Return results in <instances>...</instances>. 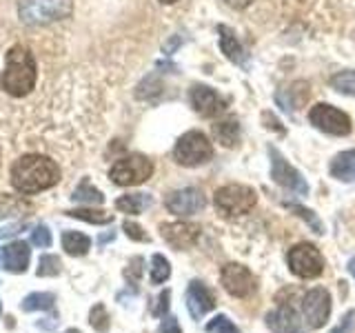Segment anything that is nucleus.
Returning <instances> with one entry per match:
<instances>
[{"mask_svg": "<svg viewBox=\"0 0 355 333\" xmlns=\"http://www.w3.org/2000/svg\"><path fill=\"white\" fill-rule=\"evenodd\" d=\"M60 180V166L47 155L27 153L11 166V185L22 196L40 194Z\"/></svg>", "mask_w": 355, "mask_h": 333, "instance_id": "1", "label": "nucleus"}, {"mask_svg": "<svg viewBox=\"0 0 355 333\" xmlns=\"http://www.w3.org/2000/svg\"><path fill=\"white\" fill-rule=\"evenodd\" d=\"M3 89L9 96L22 98L36 87V58L22 44L7 51V65L3 71Z\"/></svg>", "mask_w": 355, "mask_h": 333, "instance_id": "2", "label": "nucleus"}, {"mask_svg": "<svg viewBox=\"0 0 355 333\" xmlns=\"http://www.w3.org/2000/svg\"><path fill=\"white\" fill-rule=\"evenodd\" d=\"M71 11V0H20L18 5V16L25 25H49L69 18Z\"/></svg>", "mask_w": 355, "mask_h": 333, "instance_id": "3", "label": "nucleus"}, {"mask_svg": "<svg viewBox=\"0 0 355 333\" xmlns=\"http://www.w3.org/2000/svg\"><path fill=\"white\" fill-rule=\"evenodd\" d=\"M258 194L247 185H225L216 191L214 205L222 218H240L255 207Z\"/></svg>", "mask_w": 355, "mask_h": 333, "instance_id": "4", "label": "nucleus"}, {"mask_svg": "<svg viewBox=\"0 0 355 333\" xmlns=\"http://www.w3.org/2000/svg\"><path fill=\"white\" fill-rule=\"evenodd\" d=\"M173 158L182 166H200L214 158V144L202 131H187L178 138L173 147Z\"/></svg>", "mask_w": 355, "mask_h": 333, "instance_id": "5", "label": "nucleus"}, {"mask_svg": "<svg viewBox=\"0 0 355 333\" xmlns=\"http://www.w3.org/2000/svg\"><path fill=\"white\" fill-rule=\"evenodd\" d=\"M153 173V162L142 153H131L125 155L114 162V166L109 169L111 182L118 187H133V185H142L147 182Z\"/></svg>", "mask_w": 355, "mask_h": 333, "instance_id": "6", "label": "nucleus"}, {"mask_svg": "<svg viewBox=\"0 0 355 333\" xmlns=\"http://www.w3.org/2000/svg\"><path fill=\"white\" fill-rule=\"evenodd\" d=\"M286 264L291 273L302 278V280H313V278H320L322 271H324V258H322L315 244L311 242H300L288 249Z\"/></svg>", "mask_w": 355, "mask_h": 333, "instance_id": "7", "label": "nucleus"}, {"mask_svg": "<svg viewBox=\"0 0 355 333\" xmlns=\"http://www.w3.org/2000/svg\"><path fill=\"white\" fill-rule=\"evenodd\" d=\"M309 120L315 129L329 133V136H349L351 133V118L338 107L327 103H318L315 107H311Z\"/></svg>", "mask_w": 355, "mask_h": 333, "instance_id": "8", "label": "nucleus"}, {"mask_svg": "<svg viewBox=\"0 0 355 333\" xmlns=\"http://www.w3.org/2000/svg\"><path fill=\"white\" fill-rule=\"evenodd\" d=\"M220 284L225 287V291L233 298H251L255 293V289H258V280H255V275L247 269L244 264H238V262H229L222 266L220 271Z\"/></svg>", "mask_w": 355, "mask_h": 333, "instance_id": "9", "label": "nucleus"}, {"mask_svg": "<svg viewBox=\"0 0 355 333\" xmlns=\"http://www.w3.org/2000/svg\"><path fill=\"white\" fill-rule=\"evenodd\" d=\"M269 158H271V178H273V182H277L280 187L288 189V191H293L297 196H306L309 194V185L304 182L302 173H300L295 166L288 164L284 155L275 147H269Z\"/></svg>", "mask_w": 355, "mask_h": 333, "instance_id": "10", "label": "nucleus"}, {"mask_svg": "<svg viewBox=\"0 0 355 333\" xmlns=\"http://www.w3.org/2000/svg\"><path fill=\"white\" fill-rule=\"evenodd\" d=\"M302 314H304V322L311 329H322L327 325V320L331 316V293L324 287H315L306 291L302 300Z\"/></svg>", "mask_w": 355, "mask_h": 333, "instance_id": "11", "label": "nucleus"}, {"mask_svg": "<svg viewBox=\"0 0 355 333\" xmlns=\"http://www.w3.org/2000/svg\"><path fill=\"white\" fill-rule=\"evenodd\" d=\"M164 207L175 216H193L207 207V200H205L200 189L184 187V189H178V191H171L169 196H166Z\"/></svg>", "mask_w": 355, "mask_h": 333, "instance_id": "12", "label": "nucleus"}, {"mask_svg": "<svg viewBox=\"0 0 355 333\" xmlns=\"http://www.w3.org/2000/svg\"><path fill=\"white\" fill-rule=\"evenodd\" d=\"M200 231L202 229L196 222H164V225H160L162 240L175 251L193 247L200 238Z\"/></svg>", "mask_w": 355, "mask_h": 333, "instance_id": "13", "label": "nucleus"}, {"mask_svg": "<svg viewBox=\"0 0 355 333\" xmlns=\"http://www.w3.org/2000/svg\"><path fill=\"white\" fill-rule=\"evenodd\" d=\"M184 302H187V309H189V316L193 320H200L205 318L209 311H214L218 300L214 296V291L200 280H191L187 287V296H184Z\"/></svg>", "mask_w": 355, "mask_h": 333, "instance_id": "14", "label": "nucleus"}, {"mask_svg": "<svg viewBox=\"0 0 355 333\" xmlns=\"http://www.w3.org/2000/svg\"><path fill=\"white\" fill-rule=\"evenodd\" d=\"M191 107L196 109V114L202 118H216L218 114L227 109V100L222 98L216 89H211L207 85H193L191 89Z\"/></svg>", "mask_w": 355, "mask_h": 333, "instance_id": "15", "label": "nucleus"}, {"mask_svg": "<svg viewBox=\"0 0 355 333\" xmlns=\"http://www.w3.org/2000/svg\"><path fill=\"white\" fill-rule=\"evenodd\" d=\"M266 327L271 329V333H304L302 320L295 314V309L291 305H280L273 311H269L264 318Z\"/></svg>", "mask_w": 355, "mask_h": 333, "instance_id": "16", "label": "nucleus"}, {"mask_svg": "<svg viewBox=\"0 0 355 333\" xmlns=\"http://www.w3.org/2000/svg\"><path fill=\"white\" fill-rule=\"evenodd\" d=\"M29 258H31V251L27 242L18 240V242L7 244L3 249V264L11 273H25L29 266Z\"/></svg>", "mask_w": 355, "mask_h": 333, "instance_id": "17", "label": "nucleus"}, {"mask_svg": "<svg viewBox=\"0 0 355 333\" xmlns=\"http://www.w3.org/2000/svg\"><path fill=\"white\" fill-rule=\"evenodd\" d=\"M218 36H220V49H222V53H225L231 62L247 65L249 56H247V51H244V47L240 44V40L236 38L233 29H229L227 25H220L218 27Z\"/></svg>", "mask_w": 355, "mask_h": 333, "instance_id": "18", "label": "nucleus"}, {"mask_svg": "<svg viewBox=\"0 0 355 333\" xmlns=\"http://www.w3.org/2000/svg\"><path fill=\"white\" fill-rule=\"evenodd\" d=\"M331 176L342 182H355V149L342 151L333 158Z\"/></svg>", "mask_w": 355, "mask_h": 333, "instance_id": "19", "label": "nucleus"}, {"mask_svg": "<svg viewBox=\"0 0 355 333\" xmlns=\"http://www.w3.org/2000/svg\"><path fill=\"white\" fill-rule=\"evenodd\" d=\"M214 136L222 147H227V149L236 147V144L240 142V122L236 118L218 120L214 125Z\"/></svg>", "mask_w": 355, "mask_h": 333, "instance_id": "20", "label": "nucleus"}, {"mask_svg": "<svg viewBox=\"0 0 355 333\" xmlns=\"http://www.w3.org/2000/svg\"><path fill=\"white\" fill-rule=\"evenodd\" d=\"M151 205H153V198L149 194H127L116 200V209L122 211V214H129V216H138L144 209H149Z\"/></svg>", "mask_w": 355, "mask_h": 333, "instance_id": "21", "label": "nucleus"}, {"mask_svg": "<svg viewBox=\"0 0 355 333\" xmlns=\"http://www.w3.org/2000/svg\"><path fill=\"white\" fill-rule=\"evenodd\" d=\"M277 98V103L282 105V109L286 111H295L302 107V103L309 98V85L304 83H295L291 85L288 89H284V92H280L275 96Z\"/></svg>", "mask_w": 355, "mask_h": 333, "instance_id": "22", "label": "nucleus"}, {"mask_svg": "<svg viewBox=\"0 0 355 333\" xmlns=\"http://www.w3.org/2000/svg\"><path fill=\"white\" fill-rule=\"evenodd\" d=\"M62 249L69 255H76L78 258V255L89 253V249H92V240L80 231H64L62 233Z\"/></svg>", "mask_w": 355, "mask_h": 333, "instance_id": "23", "label": "nucleus"}, {"mask_svg": "<svg viewBox=\"0 0 355 333\" xmlns=\"http://www.w3.org/2000/svg\"><path fill=\"white\" fill-rule=\"evenodd\" d=\"M31 211V203L22 200L18 196H9V194H0V218H9V216H20Z\"/></svg>", "mask_w": 355, "mask_h": 333, "instance_id": "24", "label": "nucleus"}, {"mask_svg": "<svg viewBox=\"0 0 355 333\" xmlns=\"http://www.w3.org/2000/svg\"><path fill=\"white\" fill-rule=\"evenodd\" d=\"M71 200H76V203H85V205H103L105 203V196H103V191H100V189H96L85 178V180L73 189Z\"/></svg>", "mask_w": 355, "mask_h": 333, "instance_id": "25", "label": "nucleus"}, {"mask_svg": "<svg viewBox=\"0 0 355 333\" xmlns=\"http://www.w3.org/2000/svg\"><path fill=\"white\" fill-rule=\"evenodd\" d=\"M67 216L76 220H85L89 225H109V222H114V216L100 209H71L67 211Z\"/></svg>", "mask_w": 355, "mask_h": 333, "instance_id": "26", "label": "nucleus"}, {"mask_svg": "<svg viewBox=\"0 0 355 333\" xmlns=\"http://www.w3.org/2000/svg\"><path fill=\"white\" fill-rule=\"evenodd\" d=\"M55 305L53 293L47 291H38V293H29L22 300V311H49Z\"/></svg>", "mask_w": 355, "mask_h": 333, "instance_id": "27", "label": "nucleus"}, {"mask_svg": "<svg viewBox=\"0 0 355 333\" xmlns=\"http://www.w3.org/2000/svg\"><path fill=\"white\" fill-rule=\"evenodd\" d=\"M169 275H171L169 260H166L164 255L155 253L151 258V284H162L169 280Z\"/></svg>", "mask_w": 355, "mask_h": 333, "instance_id": "28", "label": "nucleus"}, {"mask_svg": "<svg viewBox=\"0 0 355 333\" xmlns=\"http://www.w3.org/2000/svg\"><path fill=\"white\" fill-rule=\"evenodd\" d=\"M331 87L344 96H355V71L353 69L338 71L331 78Z\"/></svg>", "mask_w": 355, "mask_h": 333, "instance_id": "29", "label": "nucleus"}, {"mask_svg": "<svg viewBox=\"0 0 355 333\" xmlns=\"http://www.w3.org/2000/svg\"><path fill=\"white\" fill-rule=\"evenodd\" d=\"M284 207H286V209H291V211H295V214H297L300 218H302L311 229H313V233H320V236L324 233V225H322L320 218H318L311 209H306V207H302V205H297V203H284Z\"/></svg>", "mask_w": 355, "mask_h": 333, "instance_id": "30", "label": "nucleus"}, {"mask_svg": "<svg viewBox=\"0 0 355 333\" xmlns=\"http://www.w3.org/2000/svg\"><path fill=\"white\" fill-rule=\"evenodd\" d=\"M89 325H92L98 333H107L109 327H111V320H109V314L105 305H96L92 311H89Z\"/></svg>", "mask_w": 355, "mask_h": 333, "instance_id": "31", "label": "nucleus"}, {"mask_svg": "<svg viewBox=\"0 0 355 333\" xmlns=\"http://www.w3.org/2000/svg\"><path fill=\"white\" fill-rule=\"evenodd\" d=\"M60 271H62V262H60L58 255H42L40 262H38V269H36V273L40 278H53Z\"/></svg>", "mask_w": 355, "mask_h": 333, "instance_id": "32", "label": "nucleus"}, {"mask_svg": "<svg viewBox=\"0 0 355 333\" xmlns=\"http://www.w3.org/2000/svg\"><path fill=\"white\" fill-rule=\"evenodd\" d=\"M142 273H144V258H140V255H133V258L129 260V264L125 266V280L131 287H136L142 280Z\"/></svg>", "mask_w": 355, "mask_h": 333, "instance_id": "33", "label": "nucleus"}, {"mask_svg": "<svg viewBox=\"0 0 355 333\" xmlns=\"http://www.w3.org/2000/svg\"><path fill=\"white\" fill-rule=\"evenodd\" d=\"M207 333H240V329L225 314H220L207 325Z\"/></svg>", "mask_w": 355, "mask_h": 333, "instance_id": "34", "label": "nucleus"}, {"mask_svg": "<svg viewBox=\"0 0 355 333\" xmlns=\"http://www.w3.org/2000/svg\"><path fill=\"white\" fill-rule=\"evenodd\" d=\"M169 300H171V291H169V289H164V291L158 298H155V305L151 309V316L153 318H164L166 311H169Z\"/></svg>", "mask_w": 355, "mask_h": 333, "instance_id": "35", "label": "nucleus"}, {"mask_svg": "<svg viewBox=\"0 0 355 333\" xmlns=\"http://www.w3.org/2000/svg\"><path fill=\"white\" fill-rule=\"evenodd\" d=\"M31 242L36 244V247H40V249H47V247H51V233H49V229L47 227H36L31 231Z\"/></svg>", "mask_w": 355, "mask_h": 333, "instance_id": "36", "label": "nucleus"}, {"mask_svg": "<svg viewBox=\"0 0 355 333\" xmlns=\"http://www.w3.org/2000/svg\"><path fill=\"white\" fill-rule=\"evenodd\" d=\"M122 229H125V233H127L131 240H136V242H149V236L144 233V229L140 225H136V222L127 220L125 225H122Z\"/></svg>", "mask_w": 355, "mask_h": 333, "instance_id": "37", "label": "nucleus"}, {"mask_svg": "<svg viewBox=\"0 0 355 333\" xmlns=\"http://www.w3.org/2000/svg\"><path fill=\"white\" fill-rule=\"evenodd\" d=\"M353 329H355V309H351L349 314H344L340 325L336 329H331L329 333H353Z\"/></svg>", "mask_w": 355, "mask_h": 333, "instance_id": "38", "label": "nucleus"}, {"mask_svg": "<svg viewBox=\"0 0 355 333\" xmlns=\"http://www.w3.org/2000/svg\"><path fill=\"white\" fill-rule=\"evenodd\" d=\"M160 333H182L180 325H178V318L175 316H164L162 325H160Z\"/></svg>", "mask_w": 355, "mask_h": 333, "instance_id": "39", "label": "nucleus"}, {"mask_svg": "<svg viewBox=\"0 0 355 333\" xmlns=\"http://www.w3.org/2000/svg\"><path fill=\"white\" fill-rule=\"evenodd\" d=\"M262 118H264L266 122H269V125H266V129H275V131H280V133L284 131V129L280 127V122H277V120H275V116H273V114H269V111H264Z\"/></svg>", "mask_w": 355, "mask_h": 333, "instance_id": "40", "label": "nucleus"}, {"mask_svg": "<svg viewBox=\"0 0 355 333\" xmlns=\"http://www.w3.org/2000/svg\"><path fill=\"white\" fill-rule=\"evenodd\" d=\"M227 7H231V9H247L253 0H222Z\"/></svg>", "mask_w": 355, "mask_h": 333, "instance_id": "41", "label": "nucleus"}, {"mask_svg": "<svg viewBox=\"0 0 355 333\" xmlns=\"http://www.w3.org/2000/svg\"><path fill=\"white\" fill-rule=\"evenodd\" d=\"M22 225H14V227H5V229H0V240L3 238H9V236H16V233H20Z\"/></svg>", "mask_w": 355, "mask_h": 333, "instance_id": "42", "label": "nucleus"}, {"mask_svg": "<svg viewBox=\"0 0 355 333\" xmlns=\"http://www.w3.org/2000/svg\"><path fill=\"white\" fill-rule=\"evenodd\" d=\"M114 238H116V233H114V231L107 233V236H100V244H105L107 240H114Z\"/></svg>", "mask_w": 355, "mask_h": 333, "instance_id": "43", "label": "nucleus"}, {"mask_svg": "<svg viewBox=\"0 0 355 333\" xmlns=\"http://www.w3.org/2000/svg\"><path fill=\"white\" fill-rule=\"evenodd\" d=\"M349 271H351V275L355 278V258H353V260L349 262Z\"/></svg>", "mask_w": 355, "mask_h": 333, "instance_id": "44", "label": "nucleus"}, {"mask_svg": "<svg viewBox=\"0 0 355 333\" xmlns=\"http://www.w3.org/2000/svg\"><path fill=\"white\" fill-rule=\"evenodd\" d=\"M162 5H173V3H178V0H160Z\"/></svg>", "mask_w": 355, "mask_h": 333, "instance_id": "45", "label": "nucleus"}, {"mask_svg": "<svg viewBox=\"0 0 355 333\" xmlns=\"http://www.w3.org/2000/svg\"><path fill=\"white\" fill-rule=\"evenodd\" d=\"M67 333H80V331H78V329H69V331H67Z\"/></svg>", "mask_w": 355, "mask_h": 333, "instance_id": "46", "label": "nucleus"}, {"mask_svg": "<svg viewBox=\"0 0 355 333\" xmlns=\"http://www.w3.org/2000/svg\"><path fill=\"white\" fill-rule=\"evenodd\" d=\"M0 311H3V305H0Z\"/></svg>", "mask_w": 355, "mask_h": 333, "instance_id": "47", "label": "nucleus"}]
</instances>
